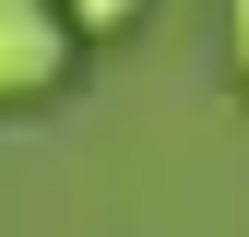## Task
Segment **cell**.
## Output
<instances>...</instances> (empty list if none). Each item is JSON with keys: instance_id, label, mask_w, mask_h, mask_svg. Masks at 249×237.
I'll return each instance as SVG.
<instances>
[{"instance_id": "1", "label": "cell", "mask_w": 249, "mask_h": 237, "mask_svg": "<svg viewBox=\"0 0 249 237\" xmlns=\"http://www.w3.org/2000/svg\"><path fill=\"white\" fill-rule=\"evenodd\" d=\"M71 24H59V0H0V107H36L71 83Z\"/></svg>"}, {"instance_id": "2", "label": "cell", "mask_w": 249, "mask_h": 237, "mask_svg": "<svg viewBox=\"0 0 249 237\" xmlns=\"http://www.w3.org/2000/svg\"><path fill=\"white\" fill-rule=\"evenodd\" d=\"M59 24H71V36H131L142 0H59Z\"/></svg>"}, {"instance_id": "3", "label": "cell", "mask_w": 249, "mask_h": 237, "mask_svg": "<svg viewBox=\"0 0 249 237\" xmlns=\"http://www.w3.org/2000/svg\"><path fill=\"white\" fill-rule=\"evenodd\" d=\"M226 48H237V83H249V0H226Z\"/></svg>"}]
</instances>
